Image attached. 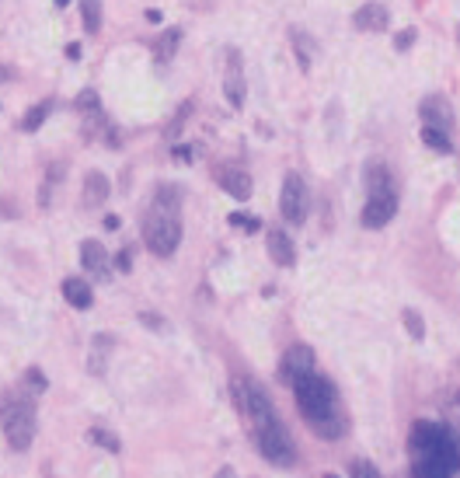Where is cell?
I'll list each match as a JSON object with an SVG mask.
<instances>
[{"label":"cell","instance_id":"cell-7","mask_svg":"<svg viewBox=\"0 0 460 478\" xmlns=\"http://www.w3.org/2000/svg\"><path fill=\"white\" fill-rule=\"evenodd\" d=\"M310 370H314V353H310V346H289L286 356H282V363H279V377L286 384H293L296 377H303V374H310Z\"/></svg>","mask_w":460,"mask_h":478},{"label":"cell","instance_id":"cell-27","mask_svg":"<svg viewBox=\"0 0 460 478\" xmlns=\"http://www.w3.org/2000/svg\"><path fill=\"white\" fill-rule=\"evenodd\" d=\"M77 108L88 112V115H94V112H98V95H94V91H84V95L77 98Z\"/></svg>","mask_w":460,"mask_h":478},{"label":"cell","instance_id":"cell-19","mask_svg":"<svg viewBox=\"0 0 460 478\" xmlns=\"http://www.w3.org/2000/svg\"><path fill=\"white\" fill-rule=\"evenodd\" d=\"M178 42H182V28H164L161 42H157V56L161 60H171L178 53Z\"/></svg>","mask_w":460,"mask_h":478},{"label":"cell","instance_id":"cell-11","mask_svg":"<svg viewBox=\"0 0 460 478\" xmlns=\"http://www.w3.org/2000/svg\"><path fill=\"white\" fill-rule=\"evenodd\" d=\"M363 179H367V195H397L387 164H380V161H369L367 172H363Z\"/></svg>","mask_w":460,"mask_h":478},{"label":"cell","instance_id":"cell-23","mask_svg":"<svg viewBox=\"0 0 460 478\" xmlns=\"http://www.w3.org/2000/svg\"><path fill=\"white\" fill-rule=\"evenodd\" d=\"M91 440L98 444V447H105L108 454H119V451H122L119 437H115V433H108V429H91Z\"/></svg>","mask_w":460,"mask_h":478},{"label":"cell","instance_id":"cell-34","mask_svg":"<svg viewBox=\"0 0 460 478\" xmlns=\"http://www.w3.org/2000/svg\"><path fill=\"white\" fill-rule=\"evenodd\" d=\"M324 478H339V475H324Z\"/></svg>","mask_w":460,"mask_h":478},{"label":"cell","instance_id":"cell-18","mask_svg":"<svg viewBox=\"0 0 460 478\" xmlns=\"http://www.w3.org/2000/svg\"><path fill=\"white\" fill-rule=\"evenodd\" d=\"M422 143L440 150V154H454V140L447 129H436V126H422Z\"/></svg>","mask_w":460,"mask_h":478},{"label":"cell","instance_id":"cell-28","mask_svg":"<svg viewBox=\"0 0 460 478\" xmlns=\"http://www.w3.org/2000/svg\"><path fill=\"white\" fill-rule=\"evenodd\" d=\"M412 42H415V28H405V32H397V35H394V49H401V53H405Z\"/></svg>","mask_w":460,"mask_h":478},{"label":"cell","instance_id":"cell-9","mask_svg":"<svg viewBox=\"0 0 460 478\" xmlns=\"http://www.w3.org/2000/svg\"><path fill=\"white\" fill-rule=\"evenodd\" d=\"M216 182H220V189L227 192V195H234V199H248L251 195V175L244 168L223 164V168H216Z\"/></svg>","mask_w":460,"mask_h":478},{"label":"cell","instance_id":"cell-31","mask_svg":"<svg viewBox=\"0 0 460 478\" xmlns=\"http://www.w3.org/2000/svg\"><path fill=\"white\" fill-rule=\"evenodd\" d=\"M67 60H81V46H67Z\"/></svg>","mask_w":460,"mask_h":478},{"label":"cell","instance_id":"cell-33","mask_svg":"<svg viewBox=\"0 0 460 478\" xmlns=\"http://www.w3.org/2000/svg\"><path fill=\"white\" fill-rule=\"evenodd\" d=\"M4 81H11V67H0V84Z\"/></svg>","mask_w":460,"mask_h":478},{"label":"cell","instance_id":"cell-16","mask_svg":"<svg viewBox=\"0 0 460 478\" xmlns=\"http://www.w3.org/2000/svg\"><path fill=\"white\" fill-rule=\"evenodd\" d=\"M108 192H112V186H108V179H105L101 172H91V175L84 179V202H88V206H101V202L108 199Z\"/></svg>","mask_w":460,"mask_h":478},{"label":"cell","instance_id":"cell-13","mask_svg":"<svg viewBox=\"0 0 460 478\" xmlns=\"http://www.w3.org/2000/svg\"><path fill=\"white\" fill-rule=\"evenodd\" d=\"M269 259L282 266V269H289L293 262H296V248H293V241H289V234L286 231H272L269 234Z\"/></svg>","mask_w":460,"mask_h":478},{"label":"cell","instance_id":"cell-20","mask_svg":"<svg viewBox=\"0 0 460 478\" xmlns=\"http://www.w3.org/2000/svg\"><path fill=\"white\" fill-rule=\"evenodd\" d=\"M49 108H53L49 101H39V105H35V108H32V112L21 119V129H25V133H35V129H39V126L49 119Z\"/></svg>","mask_w":460,"mask_h":478},{"label":"cell","instance_id":"cell-4","mask_svg":"<svg viewBox=\"0 0 460 478\" xmlns=\"http://www.w3.org/2000/svg\"><path fill=\"white\" fill-rule=\"evenodd\" d=\"M0 429L11 444V451H28L39 429L35 419V401L21 391H4L0 394Z\"/></svg>","mask_w":460,"mask_h":478},{"label":"cell","instance_id":"cell-32","mask_svg":"<svg viewBox=\"0 0 460 478\" xmlns=\"http://www.w3.org/2000/svg\"><path fill=\"white\" fill-rule=\"evenodd\" d=\"M175 157H182V161H192V150H188V147H178V150H175Z\"/></svg>","mask_w":460,"mask_h":478},{"label":"cell","instance_id":"cell-24","mask_svg":"<svg viewBox=\"0 0 460 478\" xmlns=\"http://www.w3.org/2000/svg\"><path fill=\"white\" fill-rule=\"evenodd\" d=\"M25 381H28V387H32L35 394H42V391H46V377H42V370H39V367H28Z\"/></svg>","mask_w":460,"mask_h":478},{"label":"cell","instance_id":"cell-25","mask_svg":"<svg viewBox=\"0 0 460 478\" xmlns=\"http://www.w3.org/2000/svg\"><path fill=\"white\" fill-rule=\"evenodd\" d=\"M353 478H383L369 461H353Z\"/></svg>","mask_w":460,"mask_h":478},{"label":"cell","instance_id":"cell-12","mask_svg":"<svg viewBox=\"0 0 460 478\" xmlns=\"http://www.w3.org/2000/svg\"><path fill=\"white\" fill-rule=\"evenodd\" d=\"M387 21H390V14H387L383 4H363V7L353 14V25H356L360 32H383Z\"/></svg>","mask_w":460,"mask_h":478},{"label":"cell","instance_id":"cell-8","mask_svg":"<svg viewBox=\"0 0 460 478\" xmlns=\"http://www.w3.org/2000/svg\"><path fill=\"white\" fill-rule=\"evenodd\" d=\"M397 213V195H367V206H363V227L376 231L383 224H390Z\"/></svg>","mask_w":460,"mask_h":478},{"label":"cell","instance_id":"cell-21","mask_svg":"<svg viewBox=\"0 0 460 478\" xmlns=\"http://www.w3.org/2000/svg\"><path fill=\"white\" fill-rule=\"evenodd\" d=\"M81 11H84V28L98 32L101 28V0H81Z\"/></svg>","mask_w":460,"mask_h":478},{"label":"cell","instance_id":"cell-22","mask_svg":"<svg viewBox=\"0 0 460 478\" xmlns=\"http://www.w3.org/2000/svg\"><path fill=\"white\" fill-rule=\"evenodd\" d=\"M401 321H405V328H408V335H412V339H422V335H426V321H422V314H419V311H412V307H408V311L401 314Z\"/></svg>","mask_w":460,"mask_h":478},{"label":"cell","instance_id":"cell-17","mask_svg":"<svg viewBox=\"0 0 460 478\" xmlns=\"http://www.w3.org/2000/svg\"><path fill=\"white\" fill-rule=\"evenodd\" d=\"M112 342H115L112 335H94V339H91V363H88V367H91L94 377H101V374H105V367H108V349H112Z\"/></svg>","mask_w":460,"mask_h":478},{"label":"cell","instance_id":"cell-14","mask_svg":"<svg viewBox=\"0 0 460 478\" xmlns=\"http://www.w3.org/2000/svg\"><path fill=\"white\" fill-rule=\"evenodd\" d=\"M81 266H84L88 273H94V276H105L108 255H105V245H101V241L88 238V241L81 245Z\"/></svg>","mask_w":460,"mask_h":478},{"label":"cell","instance_id":"cell-3","mask_svg":"<svg viewBox=\"0 0 460 478\" xmlns=\"http://www.w3.org/2000/svg\"><path fill=\"white\" fill-rule=\"evenodd\" d=\"M293 394H296V405H300L303 419L310 422V429H314L317 437H324V440L346 437L349 419H346V412H342V401H339L335 384L328 381V377H321V374L310 370V374H303V377L293 381Z\"/></svg>","mask_w":460,"mask_h":478},{"label":"cell","instance_id":"cell-30","mask_svg":"<svg viewBox=\"0 0 460 478\" xmlns=\"http://www.w3.org/2000/svg\"><path fill=\"white\" fill-rule=\"evenodd\" d=\"M140 321H143L147 328H161V325H164V318H157V314H140Z\"/></svg>","mask_w":460,"mask_h":478},{"label":"cell","instance_id":"cell-15","mask_svg":"<svg viewBox=\"0 0 460 478\" xmlns=\"http://www.w3.org/2000/svg\"><path fill=\"white\" fill-rule=\"evenodd\" d=\"M63 297H67V304H70V307H77V311H88V307L94 304L91 287H88L84 280H77V276L63 280Z\"/></svg>","mask_w":460,"mask_h":478},{"label":"cell","instance_id":"cell-10","mask_svg":"<svg viewBox=\"0 0 460 478\" xmlns=\"http://www.w3.org/2000/svg\"><path fill=\"white\" fill-rule=\"evenodd\" d=\"M419 115L426 119V126H436V129H447V133H450L454 122H457V119H454V108L447 105V98H436V95L426 98V101L419 105Z\"/></svg>","mask_w":460,"mask_h":478},{"label":"cell","instance_id":"cell-5","mask_svg":"<svg viewBox=\"0 0 460 478\" xmlns=\"http://www.w3.org/2000/svg\"><path fill=\"white\" fill-rule=\"evenodd\" d=\"M182 209H168V206H154L150 202V213L143 220V241L147 248L157 255V259H168L178 252L182 245Z\"/></svg>","mask_w":460,"mask_h":478},{"label":"cell","instance_id":"cell-1","mask_svg":"<svg viewBox=\"0 0 460 478\" xmlns=\"http://www.w3.org/2000/svg\"><path fill=\"white\" fill-rule=\"evenodd\" d=\"M234 398H237L241 415H248V419H251V426H255L258 451H262L272 465H279V468L293 465V461H296L293 437H289V433H286V426L279 422L276 408H272V401H269V394H265L255 381H234Z\"/></svg>","mask_w":460,"mask_h":478},{"label":"cell","instance_id":"cell-26","mask_svg":"<svg viewBox=\"0 0 460 478\" xmlns=\"http://www.w3.org/2000/svg\"><path fill=\"white\" fill-rule=\"evenodd\" d=\"M230 224H234V227H244V231H258V220L248 217V213H230Z\"/></svg>","mask_w":460,"mask_h":478},{"label":"cell","instance_id":"cell-2","mask_svg":"<svg viewBox=\"0 0 460 478\" xmlns=\"http://www.w3.org/2000/svg\"><path fill=\"white\" fill-rule=\"evenodd\" d=\"M412 478H454L460 472V444L454 429L419 419L408 437Z\"/></svg>","mask_w":460,"mask_h":478},{"label":"cell","instance_id":"cell-29","mask_svg":"<svg viewBox=\"0 0 460 478\" xmlns=\"http://www.w3.org/2000/svg\"><path fill=\"white\" fill-rule=\"evenodd\" d=\"M115 266H119L122 273H129V269H133V248H122V252L115 255Z\"/></svg>","mask_w":460,"mask_h":478},{"label":"cell","instance_id":"cell-6","mask_svg":"<svg viewBox=\"0 0 460 478\" xmlns=\"http://www.w3.org/2000/svg\"><path fill=\"white\" fill-rule=\"evenodd\" d=\"M279 209H282L286 224H303V220H307V213H310V189H307V182H303L296 172H289V175H286V182H282Z\"/></svg>","mask_w":460,"mask_h":478}]
</instances>
